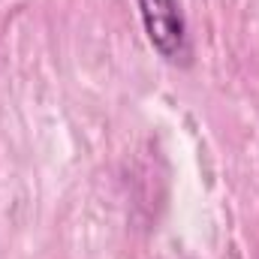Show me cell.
Masks as SVG:
<instances>
[{
    "mask_svg": "<svg viewBox=\"0 0 259 259\" xmlns=\"http://www.w3.org/2000/svg\"><path fill=\"white\" fill-rule=\"evenodd\" d=\"M136 3H139V15H142L151 46L166 61L184 58L187 55V27H184L178 0H136Z\"/></svg>",
    "mask_w": 259,
    "mask_h": 259,
    "instance_id": "cell-1",
    "label": "cell"
}]
</instances>
